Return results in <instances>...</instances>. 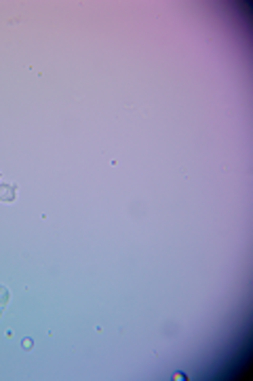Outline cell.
Listing matches in <instances>:
<instances>
[{"label": "cell", "mask_w": 253, "mask_h": 381, "mask_svg": "<svg viewBox=\"0 0 253 381\" xmlns=\"http://www.w3.org/2000/svg\"><path fill=\"white\" fill-rule=\"evenodd\" d=\"M15 197H17V189L13 187V184H6V182L0 184V199L2 201H15Z\"/></svg>", "instance_id": "obj_1"}, {"label": "cell", "mask_w": 253, "mask_h": 381, "mask_svg": "<svg viewBox=\"0 0 253 381\" xmlns=\"http://www.w3.org/2000/svg\"><path fill=\"white\" fill-rule=\"evenodd\" d=\"M8 303V290L6 286H0V307H4Z\"/></svg>", "instance_id": "obj_2"}, {"label": "cell", "mask_w": 253, "mask_h": 381, "mask_svg": "<svg viewBox=\"0 0 253 381\" xmlns=\"http://www.w3.org/2000/svg\"><path fill=\"white\" fill-rule=\"evenodd\" d=\"M32 348V339H30V337H25V339H23V350H30Z\"/></svg>", "instance_id": "obj_3"}, {"label": "cell", "mask_w": 253, "mask_h": 381, "mask_svg": "<svg viewBox=\"0 0 253 381\" xmlns=\"http://www.w3.org/2000/svg\"><path fill=\"white\" fill-rule=\"evenodd\" d=\"M0 316H2V307H0Z\"/></svg>", "instance_id": "obj_4"}]
</instances>
